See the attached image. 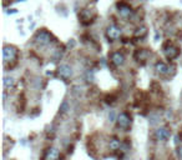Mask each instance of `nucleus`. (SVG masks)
I'll return each mask as SVG.
<instances>
[{"label": "nucleus", "mask_w": 182, "mask_h": 160, "mask_svg": "<svg viewBox=\"0 0 182 160\" xmlns=\"http://www.w3.org/2000/svg\"><path fill=\"white\" fill-rule=\"evenodd\" d=\"M4 85H5V88H13L14 86V79L13 78H5Z\"/></svg>", "instance_id": "14"}, {"label": "nucleus", "mask_w": 182, "mask_h": 160, "mask_svg": "<svg viewBox=\"0 0 182 160\" xmlns=\"http://www.w3.org/2000/svg\"><path fill=\"white\" fill-rule=\"evenodd\" d=\"M146 28H143V26H141V28H139V29H137L136 30V31H135V36H136V38H139V36H140V38H142V36H145L146 35Z\"/></svg>", "instance_id": "13"}, {"label": "nucleus", "mask_w": 182, "mask_h": 160, "mask_svg": "<svg viewBox=\"0 0 182 160\" xmlns=\"http://www.w3.org/2000/svg\"><path fill=\"white\" fill-rule=\"evenodd\" d=\"M117 125L119 128L121 129H129L130 125H131V116L127 113H121L117 118Z\"/></svg>", "instance_id": "5"}, {"label": "nucleus", "mask_w": 182, "mask_h": 160, "mask_svg": "<svg viewBox=\"0 0 182 160\" xmlns=\"http://www.w3.org/2000/svg\"><path fill=\"white\" fill-rule=\"evenodd\" d=\"M157 140L160 141H167L170 139V135H171V131L169 130L167 128H159L155 133Z\"/></svg>", "instance_id": "8"}, {"label": "nucleus", "mask_w": 182, "mask_h": 160, "mask_svg": "<svg viewBox=\"0 0 182 160\" xmlns=\"http://www.w3.org/2000/svg\"><path fill=\"white\" fill-rule=\"evenodd\" d=\"M120 35H121V29L117 25L112 24V25L107 26V29H106V36H107L109 40H111V42L117 40L120 38Z\"/></svg>", "instance_id": "2"}, {"label": "nucleus", "mask_w": 182, "mask_h": 160, "mask_svg": "<svg viewBox=\"0 0 182 160\" xmlns=\"http://www.w3.org/2000/svg\"><path fill=\"white\" fill-rule=\"evenodd\" d=\"M110 60H111V63L114 64L115 66H121V65H123V63H125V56H123V54L120 52H114V53L110 54Z\"/></svg>", "instance_id": "6"}, {"label": "nucleus", "mask_w": 182, "mask_h": 160, "mask_svg": "<svg viewBox=\"0 0 182 160\" xmlns=\"http://www.w3.org/2000/svg\"><path fill=\"white\" fill-rule=\"evenodd\" d=\"M67 110H69V104H67V101H64V103L61 104V106H60V113L65 114Z\"/></svg>", "instance_id": "15"}, {"label": "nucleus", "mask_w": 182, "mask_h": 160, "mask_svg": "<svg viewBox=\"0 0 182 160\" xmlns=\"http://www.w3.org/2000/svg\"><path fill=\"white\" fill-rule=\"evenodd\" d=\"M18 58V50L14 46L6 45L4 48V63L6 64L8 61H15Z\"/></svg>", "instance_id": "3"}, {"label": "nucleus", "mask_w": 182, "mask_h": 160, "mask_svg": "<svg viewBox=\"0 0 182 160\" xmlns=\"http://www.w3.org/2000/svg\"><path fill=\"white\" fill-rule=\"evenodd\" d=\"M147 56H149V50L146 49H139L135 54V58L139 60H146Z\"/></svg>", "instance_id": "11"}, {"label": "nucleus", "mask_w": 182, "mask_h": 160, "mask_svg": "<svg viewBox=\"0 0 182 160\" xmlns=\"http://www.w3.org/2000/svg\"><path fill=\"white\" fill-rule=\"evenodd\" d=\"M57 75H59L61 79L67 80L69 78L73 75V69L69 65H61V66H59V69H57Z\"/></svg>", "instance_id": "9"}, {"label": "nucleus", "mask_w": 182, "mask_h": 160, "mask_svg": "<svg viewBox=\"0 0 182 160\" xmlns=\"http://www.w3.org/2000/svg\"><path fill=\"white\" fill-rule=\"evenodd\" d=\"M117 6H119V13L122 18H130L132 15V9L129 4L122 1V3H119Z\"/></svg>", "instance_id": "7"}, {"label": "nucleus", "mask_w": 182, "mask_h": 160, "mask_svg": "<svg viewBox=\"0 0 182 160\" xmlns=\"http://www.w3.org/2000/svg\"><path fill=\"white\" fill-rule=\"evenodd\" d=\"M163 53H165V55H166L167 59H169V60H172V59H175V58L178 56V54H180V50H178L176 46H173V45H171L170 43H167L166 45L163 46Z\"/></svg>", "instance_id": "4"}, {"label": "nucleus", "mask_w": 182, "mask_h": 160, "mask_svg": "<svg viewBox=\"0 0 182 160\" xmlns=\"http://www.w3.org/2000/svg\"><path fill=\"white\" fill-rule=\"evenodd\" d=\"M156 70H157V73L161 74V75H166V74L169 73V66L165 63H162V61H159V63H156Z\"/></svg>", "instance_id": "10"}, {"label": "nucleus", "mask_w": 182, "mask_h": 160, "mask_svg": "<svg viewBox=\"0 0 182 160\" xmlns=\"http://www.w3.org/2000/svg\"><path fill=\"white\" fill-rule=\"evenodd\" d=\"M35 42L37 44H40V45H47V44L51 43V34L44 29L40 30L35 35Z\"/></svg>", "instance_id": "1"}, {"label": "nucleus", "mask_w": 182, "mask_h": 160, "mask_svg": "<svg viewBox=\"0 0 182 160\" xmlns=\"http://www.w3.org/2000/svg\"><path fill=\"white\" fill-rule=\"evenodd\" d=\"M109 146L111 150H117V149L121 148V143H120L119 139L112 138V139H110V141H109Z\"/></svg>", "instance_id": "12"}, {"label": "nucleus", "mask_w": 182, "mask_h": 160, "mask_svg": "<svg viewBox=\"0 0 182 160\" xmlns=\"http://www.w3.org/2000/svg\"><path fill=\"white\" fill-rule=\"evenodd\" d=\"M177 154H178V156H180V158H182V148H178V149H177Z\"/></svg>", "instance_id": "16"}]
</instances>
